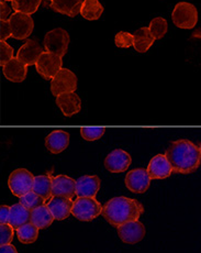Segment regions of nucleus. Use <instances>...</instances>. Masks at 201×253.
<instances>
[{"label": "nucleus", "mask_w": 201, "mask_h": 253, "mask_svg": "<svg viewBox=\"0 0 201 253\" xmlns=\"http://www.w3.org/2000/svg\"><path fill=\"white\" fill-rule=\"evenodd\" d=\"M56 105L64 116L72 117L81 109V100L75 92H66L56 97Z\"/></svg>", "instance_id": "f3484780"}, {"label": "nucleus", "mask_w": 201, "mask_h": 253, "mask_svg": "<svg viewBox=\"0 0 201 253\" xmlns=\"http://www.w3.org/2000/svg\"><path fill=\"white\" fill-rule=\"evenodd\" d=\"M105 128H81L80 134L86 141H95L105 134Z\"/></svg>", "instance_id": "473e14b6"}, {"label": "nucleus", "mask_w": 201, "mask_h": 253, "mask_svg": "<svg viewBox=\"0 0 201 253\" xmlns=\"http://www.w3.org/2000/svg\"><path fill=\"white\" fill-rule=\"evenodd\" d=\"M130 154L123 150L117 149L107 155L105 159V168L111 173L125 172L131 165Z\"/></svg>", "instance_id": "f8f14e48"}, {"label": "nucleus", "mask_w": 201, "mask_h": 253, "mask_svg": "<svg viewBox=\"0 0 201 253\" xmlns=\"http://www.w3.org/2000/svg\"><path fill=\"white\" fill-rule=\"evenodd\" d=\"M28 66L22 63L17 57H13L11 61H9L6 65L2 67L3 76L8 81L13 83H21L27 77Z\"/></svg>", "instance_id": "aec40b11"}, {"label": "nucleus", "mask_w": 201, "mask_h": 253, "mask_svg": "<svg viewBox=\"0 0 201 253\" xmlns=\"http://www.w3.org/2000/svg\"><path fill=\"white\" fill-rule=\"evenodd\" d=\"M14 229L10 223L0 225V246L10 245L13 240Z\"/></svg>", "instance_id": "7c9ffc66"}, {"label": "nucleus", "mask_w": 201, "mask_h": 253, "mask_svg": "<svg viewBox=\"0 0 201 253\" xmlns=\"http://www.w3.org/2000/svg\"><path fill=\"white\" fill-rule=\"evenodd\" d=\"M53 196H61L73 198L76 195V181L66 176V175H57L53 177Z\"/></svg>", "instance_id": "2eb2a0df"}, {"label": "nucleus", "mask_w": 201, "mask_h": 253, "mask_svg": "<svg viewBox=\"0 0 201 253\" xmlns=\"http://www.w3.org/2000/svg\"><path fill=\"white\" fill-rule=\"evenodd\" d=\"M4 1H12V0H4Z\"/></svg>", "instance_id": "ea45409f"}, {"label": "nucleus", "mask_w": 201, "mask_h": 253, "mask_svg": "<svg viewBox=\"0 0 201 253\" xmlns=\"http://www.w3.org/2000/svg\"><path fill=\"white\" fill-rule=\"evenodd\" d=\"M149 29L152 33V36L155 38V40H160V39L163 38L166 33H167L168 23L164 18L158 17V18H154L153 20L151 21Z\"/></svg>", "instance_id": "c85d7f7f"}, {"label": "nucleus", "mask_w": 201, "mask_h": 253, "mask_svg": "<svg viewBox=\"0 0 201 253\" xmlns=\"http://www.w3.org/2000/svg\"><path fill=\"white\" fill-rule=\"evenodd\" d=\"M165 155L173 168V173L190 174L197 171L200 167V149L189 140L171 142Z\"/></svg>", "instance_id": "f257e3e1"}, {"label": "nucleus", "mask_w": 201, "mask_h": 253, "mask_svg": "<svg viewBox=\"0 0 201 253\" xmlns=\"http://www.w3.org/2000/svg\"><path fill=\"white\" fill-rule=\"evenodd\" d=\"M150 184L151 177L144 169H132L125 176V186L132 193L143 194L149 189Z\"/></svg>", "instance_id": "9d476101"}, {"label": "nucleus", "mask_w": 201, "mask_h": 253, "mask_svg": "<svg viewBox=\"0 0 201 253\" xmlns=\"http://www.w3.org/2000/svg\"><path fill=\"white\" fill-rule=\"evenodd\" d=\"M12 58L13 48L8 43H6V41H0V65L3 67Z\"/></svg>", "instance_id": "72a5a7b5"}, {"label": "nucleus", "mask_w": 201, "mask_h": 253, "mask_svg": "<svg viewBox=\"0 0 201 253\" xmlns=\"http://www.w3.org/2000/svg\"><path fill=\"white\" fill-rule=\"evenodd\" d=\"M29 222H31V211L24 207L21 203L14 204L10 209V218H9V223L13 227V229L18 230Z\"/></svg>", "instance_id": "412c9836"}, {"label": "nucleus", "mask_w": 201, "mask_h": 253, "mask_svg": "<svg viewBox=\"0 0 201 253\" xmlns=\"http://www.w3.org/2000/svg\"><path fill=\"white\" fill-rule=\"evenodd\" d=\"M144 207L135 199L124 196L110 199L102 208L101 215L114 227H120L125 222L139 220Z\"/></svg>", "instance_id": "f03ea898"}, {"label": "nucleus", "mask_w": 201, "mask_h": 253, "mask_svg": "<svg viewBox=\"0 0 201 253\" xmlns=\"http://www.w3.org/2000/svg\"><path fill=\"white\" fill-rule=\"evenodd\" d=\"M10 209L7 205H2L0 207V225L2 223H9V218H10Z\"/></svg>", "instance_id": "c9c22d12"}, {"label": "nucleus", "mask_w": 201, "mask_h": 253, "mask_svg": "<svg viewBox=\"0 0 201 253\" xmlns=\"http://www.w3.org/2000/svg\"><path fill=\"white\" fill-rule=\"evenodd\" d=\"M43 44L46 52L63 57L67 53L68 44H70V36L64 29L56 28L46 33Z\"/></svg>", "instance_id": "423d86ee"}, {"label": "nucleus", "mask_w": 201, "mask_h": 253, "mask_svg": "<svg viewBox=\"0 0 201 253\" xmlns=\"http://www.w3.org/2000/svg\"><path fill=\"white\" fill-rule=\"evenodd\" d=\"M54 219L55 218H54L52 211L45 204L31 211V223L38 227L39 229H44V228L51 226Z\"/></svg>", "instance_id": "5701e85b"}, {"label": "nucleus", "mask_w": 201, "mask_h": 253, "mask_svg": "<svg viewBox=\"0 0 201 253\" xmlns=\"http://www.w3.org/2000/svg\"><path fill=\"white\" fill-rule=\"evenodd\" d=\"M53 0H42V3L44 7H51Z\"/></svg>", "instance_id": "58836bf2"}, {"label": "nucleus", "mask_w": 201, "mask_h": 253, "mask_svg": "<svg viewBox=\"0 0 201 253\" xmlns=\"http://www.w3.org/2000/svg\"><path fill=\"white\" fill-rule=\"evenodd\" d=\"M39 228L33 225V223L29 222L27 225L19 228L17 231V237L19 241L24 245H30V243L36 242L39 237Z\"/></svg>", "instance_id": "bb28decb"}, {"label": "nucleus", "mask_w": 201, "mask_h": 253, "mask_svg": "<svg viewBox=\"0 0 201 253\" xmlns=\"http://www.w3.org/2000/svg\"><path fill=\"white\" fill-rule=\"evenodd\" d=\"M12 9L16 12L31 14L37 12L42 0H12Z\"/></svg>", "instance_id": "cd10ccee"}, {"label": "nucleus", "mask_w": 201, "mask_h": 253, "mask_svg": "<svg viewBox=\"0 0 201 253\" xmlns=\"http://www.w3.org/2000/svg\"><path fill=\"white\" fill-rule=\"evenodd\" d=\"M62 57L50 52H43L36 63L39 74L45 80H53L58 72L62 70Z\"/></svg>", "instance_id": "6e6552de"}, {"label": "nucleus", "mask_w": 201, "mask_h": 253, "mask_svg": "<svg viewBox=\"0 0 201 253\" xmlns=\"http://www.w3.org/2000/svg\"><path fill=\"white\" fill-rule=\"evenodd\" d=\"M43 52L44 51L42 46L37 41L29 40L19 48L17 53V58L24 63L27 66L36 65L39 57L41 56Z\"/></svg>", "instance_id": "dca6fc26"}, {"label": "nucleus", "mask_w": 201, "mask_h": 253, "mask_svg": "<svg viewBox=\"0 0 201 253\" xmlns=\"http://www.w3.org/2000/svg\"><path fill=\"white\" fill-rule=\"evenodd\" d=\"M34 177L30 171L26 169H18L10 174L8 179V186L14 196L22 197L32 191Z\"/></svg>", "instance_id": "39448f33"}, {"label": "nucleus", "mask_w": 201, "mask_h": 253, "mask_svg": "<svg viewBox=\"0 0 201 253\" xmlns=\"http://www.w3.org/2000/svg\"><path fill=\"white\" fill-rule=\"evenodd\" d=\"M100 203L92 197H77L72 209V215L78 220L91 221L102 212Z\"/></svg>", "instance_id": "7ed1b4c3"}, {"label": "nucleus", "mask_w": 201, "mask_h": 253, "mask_svg": "<svg viewBox=\"0 0 201 253\" xmlns=\"http://www.w3.org/2000/svg\"><path fill=\"white\" fill-rule=\"evenodd\" d=\"M82 0H53L51 8L54 11L74 18L80 13Z\"/></svg>", "instance_id": "4be33fe9"}, {"label": "nucleus", "mask_w": 201, "mask_h": 253, "mask_svg": "<svg viewBox=\"0 0 201 253\" xmlns=\"http://www.w3.org/2000/svg\"><path fill=\"white\" fill-rule=\"evenodd\" d=\"M73 205V199L61 196H53L47 203V206L56 220H64L68 218L72 213Z\"/></svg>", "instance_id": "a211bd4d"}, {"label": "nucleus", "mask_w": 201, "mask_h": 253, "mask_svg": "<svg viewBox=\"0 0 201 253\" xmlns=\"http://www.w3.org/2000/svg\"><path fill=\"white\" fill-rule=\"evenodd\" d=\"M53 177L51 175H39L34 177L32 191L43 197L45 201H50L53 197Z\"/></svg>", "instance_id": "393cba45"}, {"label": "nucleus", "mask_w": 201, "mask_h": 253, "mask_svg": "<svg viewBox=\"0 0 201 253\" xmlns=\"http://www.w3.org/2000/svg\"><path fill=\"white\" fill-rule=\"evenodd\" d=\"M118 235L124 243L135 245L144 238L145 227L139 220L129 221L118 227Z\"/></svg>", "instance_id": "9b49d317"}, {"label": "nucleus", "mask_w": 201, "mask_h": 253, "mask_svg": "<svg viewBox=\"0 0 201 253\" xmlns=\"http://www.w3.org/2000/svg\"><path fill=\"white\" fill-rule=\"evenodd\" d=\"M133 47L135 48V51H138L139 53H145L152 45H153V43L155 41V38L152 36L149 27H144L139 29V30H136L133 33Z\"/></svg>", "instance_id": "b1692460"}, {"label": "nucleus", "mask_w": 201, "mask_h": 253, "mask_svg": "<svg viewBox=\"0 0 201 253\" xmlns=\"http://www.w3.org/2000/svg\"><path fill=\"white\" fill-rule=\"evenodd\" d=\"M76 88L77 77L67 69H62L51 81V91L55 97L66 92H75Z\"/></svg>", "instance_id": "0eeeda50"}, {"label": "nucleus", "mask_w": 201, "mask_h": 253, "mask_svg": "<svg viewBox=\"0 0 201 253\" xmlns=\"http://www.w3.org/2000/svg\"><path fill=\"white\" fill-rule=\"evenodd\" d=\"M0 8H1V16H0L1 17V20H9L8 16L10 14L11 9L4 0H1V2H0Z\"/></svg>", "instance_id": "e433bc0d"}, {"label": "nucleus", "mask_w": 201, "mask_h": 253, "mask_svg": "<svg viewBox=\"0 0 201 253\" xmlns=\"http://www.w3.org/2000/svg\"><path fill=\"white\" fill-rule=\"evenodd\" d=\"M45 202H46L45 199L41 197L40 195H38V194L34 193L33 191L29 192L28 194H26V195L20 197V203L24 207L28 208L29 211H33V209L44 205Z\"/></svg>", "instance_id": "c756f323"}, {"label": "nucleus", "mask_w": 201, "mask_h": 253, "mask_svg": "<svg viewBox=\"0 0 201 253\" xmlns=\"http://www.w3.org/2000/svg\"><path fill=\"white\" fill-rule=\"evenodd\" d=\"M100 178L96 175H85L80 177L76 181V196L95 198L100 189Z\"/></svg>", "instance_id": "4468645a"}, {"label": "nucleus", "mask_w": 201, "mask_h": 253, "mask_svg": "<svg viewBox=\"0 0 201 253\" xmlns=\"http://www.w3.org/2000/svg\"><path fill=\"white\" fill-rule=\"evenodd\" d=\"M199 149H200V152H201V144L199 145Z\"/></svg>", "instance_id": "a19ab883"}, {"label": "nucleus", "mask_w": 201, "mask_h": 253, "mask_svg": "<svg viewBox=\"0 0 201 253\" xmlns=\"http://www.w3.org/2000/svg\"><path fill=\"white\" fill-rule=\"evenodd\" d=\"M11 36V27L10 23H9V20L0 21V41H6Z\"/></svg>", "instance_id": "f704fd0d"}, {"label": "nucleus", "mask_w": 201, "mask_h": 253, "mask_svg": "<svg viewBox=\"0 0 201 253\" xmlns=\"http://www.w3.org/2000/svg\"><path fill=\"white\" fill-rule=\"evenodd\" d=\"M70 144V134L63 130H54L45 138V147L53 154H58Z\"/></svg>", "instance_id": "6ab92c4d"}, {"label": "nucleus", "mask_w": 201, "mask_h": 253, "mask_svg": "<svg viewBox=\"0 0 201 253\" xmlns=\"http://www.w3.org/2000/svg\"><path fill=\"white\" fill-rule=\"evenodd\" d=\"M133 42H134V37L132 33H129V32L121 31L118 33L115 38V43L118 47L127 48L130 46H133Z\"/></svg>", "instance_id": "2f4dec72"}, {"label": "nucleus", "mask_w": 201, "mask_h": 253, "mask_svg": "<svg viewBox=\"0 0 201 253\" xmlns=\"http://www.w3.org/2000/svg\"><path fill=\"white\" fill-rule=\"evenodd\" d=\"M0 253H18V252L16 250V248H14L10 243V245L0 246Z\"/></svg>", "instance_id": "4c0bfd02"}, {"label": "nucleus", "mask_w": 201, "mask_h": 253, "mask_svg": "<svg viewBox=\"0 0 201 253\" xmlns=\"http://www.w3.org/2000/svg\"><path fill=\"white\" fill-rule=\"evenodd\" d=\"M9 23L11 27L12 38L17 40H24L31 35L34 28L33 19L30 14L22 12H14L9 17Z\"/></svg>", "instance_id": "1a4fd4ad"}, {"label": "nucleus", "mask_w": 201, "mask_h": 253, "mask_svg": "<svg viewBox=\"0 0 201 253\" xmlns=\"http://www.w3.org/2000/svg\"><path fill=\"white\" fill-rule=\"evenodd\" d=\"M104 12V7L99 0H84L80 8V14L87 20H97Z\"/></svg>", "instance_id": "a878e982"}, {"label": "nucleus", "mask_w": 201, "mask_h": 253, "mask_svg": "<svg viewBox=\"0 0 201 253\" xmlns=\"http://www.w3.org/2000/svg\"><path fill=\"white\" fill-rule=\"evenodd\" d=\"M146 171L151 179H164L170 176V174L173 173V168L165 154H158L151 160Z\"/></svg>", "instance_id": "ddd939ff"}, {"label": "nucleus", "mask_w": 201, "mask_h": 253, "mask_svg": "<svg viewBox=\"0 0 201 253\" xmlns=\"http://www.w3.org/2000/svg\"><path fill=\"white\" fill-rule=\"evenodd\" d=\"M171 19L176 27L180 29H193L197 26L198 11L193 3L181 1L176 4Z\"/></svg>", "instance_id": "20e7f679"}]
</instances>
